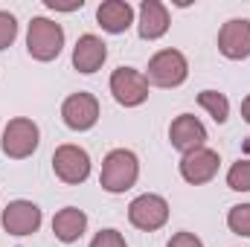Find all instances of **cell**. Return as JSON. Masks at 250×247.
<instances>
[{"mask_svg": "<svg viewBox=\"0 0 250 247\" xmlns=\"http://www.w3.org/2000/svg\"><path fill=\"white\" fill-rule=\"evenodd\" d=\"M140 178V160L131 148H114L105 154L102 160V172H99V186L111 195H123Z\"/></svg>", "mask_w": 250, "mask_h": 247, "instance_id": "cell-1", "label": "cell"}, {"mask_svg": "<svg viewBox=\"0 0 250 247\" xmlns=\"http://www.w3.org/2000/svg\"><path fill=\"white\" fill-rule=\"evenodd\" d=\"M64 47V29L62 23L50 21V18H32L29 29H26V53L35 62H53L59 59Z\"/></svg>", "mask_w": 250, "mask_h": 247, "instance_id": "cell-2", "label": "cell"}, {"mask_svg": "<svg viewBox=\"0 0 250 247\" xmlns=\"http://www.w3.org/2000/svg\"><path fill=\"white\" fill-rule=\"evenodd\" d=\"M189 76V62L181 50H160L148 59L146 79L154 87H181Z\"/></svg>", "mask_w": 250, "mask_h": 247, "instance_id": "cell-3", "label": "cell"}, {"mask_svg": "<svg viewBox=\"0 0 250 247\" xmlns=\"http://www.w3.org/2000/svg\"><path fill=\"white\" fill-rule=\"evenodd\" d=\"M38 143H41V131H38V125L32 123V120H26V117L9 120L6 128H3V137H0V148L12 160L32 157L35 148H38Z\"/></svg>", "mask_w": 250, "mask_h": 247, "instance_id": "cell-4", "label": "cell"}, {"mask_svg": "<svg viewBox=\"0 0 250 247\" xmlns=\"http://www.w3.org/2000/svg\"><path fill=\"white\" fill-rule=\"evenodd\" d=\"M53 172H56V178L62 184H70V186L84 184L90 178V154L82 145L64 143L53 154Z\"/></svg>", "mask_w": 250, "mask_h": 247, "instance_id": "cell-5", "label": "cell"}, {"mask_svg": "<svg viewBox=\"0 0 250 247\" xmlns=\"http://www.w3.org/2000/svg\"><path fill=\"white\" fill-rule=\"evenodd\" d=\"M128 221L143 230V233H154L160 230L166 221H169V204L166 198L154 195V192H146V195H137L131 204H128Z\"/></svg>", "mask_w": 250, "mask_h": 247, "instance_id": "cell-6", "label": "cell"}, {"mask_svg": "<svg viewBox=\"0 0 250 247\" xmlns=\"http://www.w3.org/2000/svg\"><path fill=\"white\" fill-rule=\"evenodd\" d=\"M111 96L123 105V108H137L148 99V79L146 73L134 70V67H117L111 73Z\"/></svg>", "mask_w": 250, "mask_h": 247, "instance_id": "cell-7", "label": "cell"}, {"mask_svg": "<svg viewBox=\"0 0 250 247\" xmlns=\"http://www.w3.org/2000/svg\"><path fill=\"white\" fill-rule=\"evenodd\" d=\"M41 221H44V215H41L38 204L23 201V198L9 201L6 209L0 212V224L9 236H32V233H38Z\"/></svg>", "mask_w": 250, "mask_h": 247, "instance_id": "cell-8", "label": "cell"}, {"mask_svg": "<svg viewBox=\"0 0 250 247\" xmlns=\"http://www.w3.org/2000/svg\"><path fill=\"white\" fill-rule=\"evenodd\" d=\"M62 120L73 131H90L99 120V99L93 93H73L62 102Z\"/></svg>", "mask_w": 250, "mask_h": 247, "instance_id": "cell-9", "label": "cell"}, {"mask_svg": "<svg viewBox=\"0 0 250 247\" xmlns=\"http://www.w3.org/2000/svg\"><path fill=\"white\" fill-rule=\"evenodd\" d=\"M218 53L230 62L250 59V21L248 18H230L218 29Z\"/></svg>", "mask_w": 250, "mask_h": 247, "instance_id": "cell-10", "label": "cell"}, {"mask_svg": "<svg viewBox=\"0 0 250 247\" xmlns=\"http://www.w3.org/2000/svg\"><path fill=\"white\" fill-rule=\"evenodd\" d=\"M169 143H172V148L181 151V154L198 151V148L207 145V128H204V123H201L198 117L181 114V117H175L172 125H169Z\"/></svg>", "mask_w": 250, "mask_h": 247, "instance_id": "cell-11", "label": "cell"}, {"mask_svg": "<svg viewBox=\"0 0 250 247\" xmlns=\"http://www.w3.org/2000/svg\"><path fill=\"white\" fill-rule=\"evenodd\" d=\"M218 166H221V157L218 151L212 148H198V151H189L181 157V178L192 186H201V184H209L215 175H218Z\"/></svg>", "mask_w": 250, "mask_h": 247, "instance_id": "cell-12", "label": "cell"}, {"mask_svg": "<svg viewBox=\"0 0 250 247\" xmlns=\"http://www.w3.org/2000/svg\"><path fill=\"white\" fill-rule=\"evenodd\" d=\"M105 59H108V44L99 35H93V32L79 35V41L73 47V67L79 73H84V76L96 73L105 64Z\"/></svg>", "mask_w": 250, "mask_h": 247, "instance_id": "cell-13", "label": "cell"}, {"mask_svg": "<svg viewBox=\"0 0 250 247\" xmlns=\"http://www.w3.org/2000/svg\"><path fill=\"white\" fill-rule=\"evenodd\" d=\"M169 9L160 0H143L140 3V21H137V32L143 41H157L169 32Z\"/></svg>", "mask_w": 250, "mask_h": 247, "instance_id": "cell-14", "label": "cell"}, {"mask_svg": "<svg viewBox=\"0 0 250 247\" xmlns=\"http://www.w3.org/2000/svg\"><path fill=\"white\" fill-rule=\"evenodd\" d=\"M96 21L105 32L111 35H123L125 29L134 23V6L128 0H105L96 9Z\"/></svg>", "mask_w": 250, "mask_h": 247, "instance_id": "cell-15", "label": "cell"}, {"mask_svg": "<svg viewBox=\"0 0 250 247\" xmlns=\"http://www.w3.org/2000/svg\"><path fill=\"white\" fill-rule=\"evenodd\" d=\"M87 230V215L79 206H64L53 215V233L62 245H73L84 236Z\"/></svg>", "mask_w": 250, "mask_h": 247, "instance_id": "cell-16", "label": "cell"}, {"mask_svg": "<svg viewBox=\"0 0 250 247\" xmlns=\"http://www.w3.org/2000/svg\"><path fill=\"white\" fill-rule=\"evenodd\" d=\"M198 105H201L218 125H224L230 120V102H227V96L218 93V90H201V93H198Z\"/></svg>", "mask_w": 250, "mask_h": 247, "instance_id": "cell-17", "label": "cell"}, {"mask_svg": "<svg viewBox=\"0 0 250 247\" xmlns=\"http://www.w3.org/2000/svg\"><path fill=\"white\" fill-rule=\"evenodd\" d=\"M227 186L233 192H250V157H242L230 166L227 172Z\"/></svg>", "mask_w": 250, "mask_h": 247, "instance_id": "cell-18", "label": "cell"}, {"mask_svg": "<svg viewBox=\"0 0 250 247\" xmlns=\"http://www.w3.org/2000/svg\"><path fill=\"white\" fill-rule=\"evenodd\" d=\"M227 227H230V233L250 239V204H239L227 212Z\"/></svg>", "mask_w": 250, "mask_h": 247, "instance_id": "cell-19", "label": "cell"}, {"mask_svg": "<svg viewBox=\"0 0 250 247\" xmlns=\"http://www.w3.org/2000/svg\"><path fill=\"white\" fill-rule=\"evenodd\" d=\"M18 38V21L12 12H3L0 9V50L12 47V41Z\"/></svg>", "mask_w": 250, "mask_h": 247, "instance_id": "cell-20", "label": "cell"}, {"mask_svg": "<svg viewBox=\"0 0 250 247\" xmlns=\"http://www.w3.org/2000/svg\"><path fill=\"white\" fill-rule=\"evenodd\" d=\"M90 247H128V245H125V236L120 230H99L93 236Z\"/></svg>", "mask_w": 250, "mask_h": 247, "instance_id": "cell-21", "label": "cell"}, {"mask_svg": "<svg viewBox=\"0 0 250 247\" xmlns=\"http://www.w3.org/2000/svg\"><path fill=\"white\" fill-rule=\"evenodd\" d=\"M166 247H204V242H201L195 233H187V230H184V233H175Z\"/></svg>", "mask_w": 250, "mask_h": 247, "instance_id": "cell-22", "label": "cell"}, {"mask_svg": "<svg viewBox=\"0 0 250 247\" xmlns=\"http://www.w3.org/2000/svg\"><path fill=\"white\" fill-rule=\"evenodd\" d=\"M47 6H50V9H56V12H76V9H82V6H84V0H73V3H59V0H47Z\"/></svg>", "mask_w": 250, "mask_h": 247, "instance_id": "cell-23", "label": "cell"}, {"mask_svg": "<svg viewBox=\"0 0 250 247\" xmlns=\"http://www.w3.org/2000/svg\"><path fill=\"white\" fill-rule=\"evenodd\" d=\"M242 117H245V120L250 123V93L245 96V99H242Z\"/></svg>", "mask_w": 250, "mask_h": 247, "instance_id": "cell-24", "label": "cell"}]
</instances>
